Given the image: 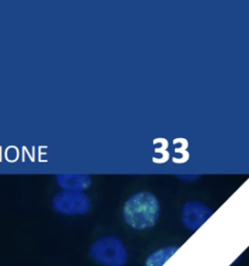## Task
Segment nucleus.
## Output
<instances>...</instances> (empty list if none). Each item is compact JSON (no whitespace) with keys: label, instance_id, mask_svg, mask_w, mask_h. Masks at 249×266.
Instances as JSON below:
<instances>
[{"label":"nucleus","instance_id":"nucleus-1","mask_svg":"<svg viewBox=\"0 0 249 266\" xmlns=\"http://www.w3.org/2000/svg\"><path fill=\"white\" fill-rule=\"evenodd\" d=\"M159 214V201L149 191H140L131 195L123 208L124 221L136 230L152 228L158 222Z\"/></svg>","mask_w":249,"mask_h":266},{"label":"nucleus","instance_id":"nucleus-6","mask_svg":"<svg viewBox=\"0 0 249 266\" xmlns=\"http://www.w3.org/2000/svg\"><path fill=\"white\" fill-rule=\"evenodd\" d=\"M178 249H180L178 247H168L158 249L157 252H154L147 258L145 266H163Z\"/></svg>","mask_w":249,"mask_h":266},{"label":"nucleus","instance_id":"nucleus-4","mask_svg":"<svg viewBox=\"0 0 249 266\" xmlns=\"http://www.w3.org/2000/svg\"><path fill=\"white\" fill-rule=\"evenodd\" d=\"M213 211L198 201L187 202L183 207L182 223L187 229L197 231L209 217Z\"/></svg>","mask_w":249,"mask_h":266},{"label":"nucleus","instance_id":"nucleus-5","mask_svg":"<svg viewBox=\"0 0 249 266\" xmlns=\"http://www.w3.org/2000/svg\"><path fill=\"white\" fill-rule=\"evenodd\" d=\"M57 182L63 190L83 191L91 185V177L89 175H58Z\"/></svg>","mask_w":249,"mask_h":266},{"label":"nucleus","instance_id":"nucleus-2","mask_svg":"<svg viewBox=\"0 0 249 266\" xmlns=\"http://www.w3.org/2000/svg\"><path fill=\"white\" fill-rule=\"evenodd\" d=\"M90 255L104 266H123L127 262L126 248L122 241L114 236H104L90 247Z\"/></svg>","mask_w":249,"mask_h":266},{"label":"nucleus","instance_id":"nucleus-3","mask_svg":"<svg viewBox=\"0 0 249 266\" xmlns=\"http://www.w3.org/2000/svg\"><path fill=\"white\" fill-rule=\"evenodd\" d=\"M52 207L61 214L81 215L90 210L91 202L83 191L62 190L53 197Z\"/></svg>","mask_w":249,"mask_h":266}]
</instances>
